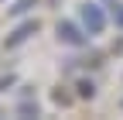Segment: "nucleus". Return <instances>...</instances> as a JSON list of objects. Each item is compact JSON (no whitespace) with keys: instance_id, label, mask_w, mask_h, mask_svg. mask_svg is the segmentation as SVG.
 I'll return each mask as SVG.
<instances>
[{"instance_id":"nucleus-1","label":"nucleus","mask_w":123,"mask_h":120,"mask_svg":"<svg viewBox=\"0 0 123 120\" xmlns=\"http://www.w3.org/2000/svg\"><path fill=\"white\" fill-rule=\"evenodd\" d=\"M82 24H86V31H89V34H103L106 17H103V10H99L96 4H86V7H82Z\"/></svg>"},{"instance_id":"nucleus-2","label":"nucleus","mask_w":123,"mask_h":120,"mask_svg":"<svg viewBox=\"0 0 123 120\" xmlns=\"http://www.w3.org/2000/svg\"><path fill=\"white\" fill-rule=\"evenodd\" d=\"M34 31H38V21H27V24H21L17 31H14V34L7 38V48H17V45H21V41H27Z\"/></svg>"},{"instance_id":"nucleus-3","label":"nucleus","mask_w":123,"mask_h":120,"mask_svg":"<svg viewBox=\"0 0 123 120\" xmlns=\"http://www.w3.org/2000/svg\"><path fill=\"white\" fill-rule=\"evenodd\" d=\"M58 38L62 41H65V45H82V34H79V27H75V24H58Z\"/></svg>"},{"instance_id":"nucleus-4","label":"nucleus","mask_w":123,"mask_h":120,"mask_svg":"<svg viewBox=\"0 0 123 120\" xmlns=\"http://www.w3.org/2000/svg\"><path fill=\"white\" fill-rule=\"evenodd\" d=\"M79 93H82V96H92L96 89H92V82H79Z\"/></svg>"},{"instance_id":"nucleus-5","label":"nucleus","mask_w":123,"mask_h":120,"mask_svg":"<svg viewBox=\"0 0 123 120\" xmlns=\"http://www.w3.org/2000/svg\"><path fill=\"white\" fill-rule=\"evenodd\" d=\"M27 7H31V0H21V4H17V7H10V10H14V14H24Z\"/></svg>"},{"instance_id":"nucleus-6","label":"nucleus","mask_w":123,"mask_h":120,"mask_svg":"<svg viewBox=\"0 0 123 120\" xmlns=\"http://www.w3.org/2000/svg\"><path fill=\"white\" fill-rule=\"evenodd\" d=\"M113 17H116V21L123 24V4H116V7H113Z\"/></svg>"}]
</instances>
